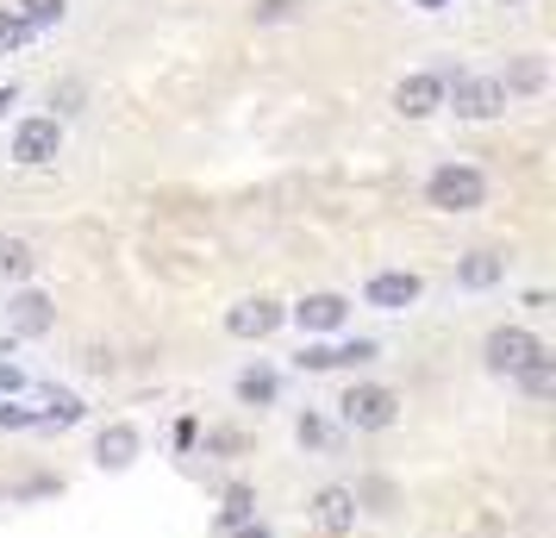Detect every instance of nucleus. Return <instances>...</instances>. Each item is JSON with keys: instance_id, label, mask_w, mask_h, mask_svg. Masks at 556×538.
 <instances>
[{"instance_id": "17", "label": "nucleus", "mask_w": 556, "mask_h": 538, "mask_svg": "<svg viewBox=\"0 0 556 538\" xmlns=\"http://www.w3.org/2000/svg\"><path fill=\"white\" fill-rule=\"evenodd\" d=\"M244 520H256V488L244 483V476H231L226 483V495H219V526H244Z\"/></svg>"}, {"instance_id": "4", "label": "nucleus", "mask_w": 556, "mask_h": 538, "mask_svg": "<svg viewBox=\"0 0 556 538\" xmlns=\"http://www.w3.org/2000/svg\"><path fill=\"white\" fill-rule=\"evenodd\" d=\"M56 151H63V120H56V113L20 120V126H13V145H7V157H13L20 170H45V163H56Z\"/></svg>"}, {"instance_id": "18", "label": "nucleus", "mask_w": 556, "mask_h": 538, "mask_svg": "<svg viewBox=\"0 0 556 538\" xmlns=\"http://www.w3.org/2000/svg\"><path fill=\"white\" fill-rule=\"evenodd\" d=\"M351 495H356V513H394V508H401V488H394V476H363Z\"/></svg>"}, {"instance_id": "22", "label": "nucleus", "mask_w": 556, "mask_h": 538, "mask_svg": "<svg viewBox=\"0 0 556 538\" xmlns=\"http://www.w3.org/2000/svg\"><path fill=\"white\" fill-rule=\"evenodd\" d=\"M501 88L506 95H538V88H544V63H538V57H519V63L501 76Z\"/></svg>"}, {"instance_id": "5", "label": "nucleus", "mask_w": 556, "mask_h": 538, "mask_svg": "<svg viewBox=\"0 0 556 538\" xmlns=\"http://www.w3.org/2000/svg\"><path fill=\"white\" fill-rule=\"evenodd\" d=\"M538 351H551V345L531 333V326H494V333L481 338V363H488L494 376H519Z\"/></svg>"}, {"instance_id": "3", "label": "nucleus", "mask_w": 556, "mask_h": 538, "mask_svg": "<svg viewBox=\"0 0 556 538\" xmlns=\"http://www.w3.org/2000/svg\"><path fill=\"white\" fill-rule=\"evenodd\" d=\"M506 95L501 76H456L451 88H444V107H451L456 120H469V126H481V120H501L506 113Z\"/></svg>"}, {"instance_id": "2", "label": "nucleus", "mask_w": 556, "mask_h": 538, "mask_svg": "<svg viewBox=\"0 0 556 538\" xmlns=\"http://www.w3.org/2000/svg\"><path fill=\"white\" fill-rule=\"evenodd\" d=\"M426 207H438V213H476V207H488V176L476 163H438L426 176Z\"/></svg>"}, {"instance_id": "23", "label": "nucleus", "mask_w": 556, "mask_h": 538, "mask_svg": "<svg viewBox=\"0 0 556 538\" xmlns=\"http://www.w3.org/2000/svg\"><path fill=\"white\" fill-rule=\"evenodd\" d=\"M331 358H338V370H363V363L381 358L376 338H344V345H331Z\"/></svg>"}, {"instance_id": "16", "label": "nucleus", "mask_w": 556, "mask_h": 538, "mask_svg": "<svg viewBox=\"0 0 556 538\" xmlns=\"http://www.w3.org/2000/svg\"><path fill=\"white\" fill-rule=\"evenodd\" d=\"M513 383H519V395H526V401H538V408H544V401H556V358H551V351H538V358H531Z\"/></svg>"}, {"instance_id": "31", "label": "nucleus", "mask_w": 556, "mask_h": 538, "mask_svg": "<svg viewBox=\"0 0 556 538\" xmlns=\"http://www.w3.org/2000/svg\"><path fill=\"white\" fill-rule=\"evenodd\" d=\"M194 438H201V420H176V451H194Z\"/></svg>"}, {"instance_id": "21", "label": "nucleus", "mask_w": 556, "mask_h": 538, "mask_svg": "<svg viewBox=\"0 0 556 538\" xmlns=\"http://www.w3.org/2000/svg\"><path fill=\"white\" fill-rule=\"evenodd\" d=\"M13 13H20L31 32H51V26H63V20H70V0H20Z\"/></svg>"}, {"instance_id": "15", "label": "nucleus", "mask_w": 556, "mask_h": 538, "mask_svg": "<svg viewBox=\"0 0 556 538\" xmlns=\"http://www.w3.org/2000/svg\"><path fill=\"white\" fill-rule=\"evenodd\" d=\"M194 445H201V458H213V463H238L251 451V433H244V426H206Z\"/></svg>"}, {"instance_id": "25", "label": "nucleus", "mask_w": 556, "mask_h": 538, "mask_svg": "<svg viewBox=\"0 0 556 538\" xmlns=\"http://www.w3.org/2000/svg\"><path fill=\"white\" fill-rule=\"evenodd\" d=\"M31 38H38V32H31L13 7H0V51H20V45H31Z\"/></svg>"}, {"instance_id": "19", "label": "nucleus", "mask_w": 556, "mask_h": 538, "mask_svg": "<svg viewBox=\"0 0 556 538\" xmlns=\"http://www.w3.org/2000/svg\"><path fill=\"white\" fill-rule=\"evenodd\" d=\"M276 395H281L276 370H244V376H238V401H244V408H276Z\"/></svg>"}, {"instance_id": "26", "label": "nucleus", "mask_w": 556, "mask_h": 538, "mask_svg": "<svg viewBox=\"0 0 556 538\" xmlns=\"http://www.w3.org/2000/svg\"><path fill=\"white\" fill-rule=\"evenodd\" d=\"M294 438H301V451H326V445H331V426L319 420V413H301V420H294Z\"/></svg>"}, {"instance_id": "24", "label": "nucleus", "mask_w": 556, "mask_h": 538, "mask_svg": "<svg viewBox=\"0 0 556 538\" xmlns=\"http://www.w3.org/2000/svg\"><path fill=\"white\" fill-rule=\"evenodd\" d=\"M294 370H301V376H326V370H338V358H331L326 338H306L301 358H294Z\"/></svg>"}, {"instance_id": "11", "label": "nucleus", "mask_w": 556, "mask_h": 538, "mask_svg": "<svg viewBox=\"0 0 556 538\" xmlns=\"http://www.w3.org/2000/svg\"><path fill=\"white\" fill-rule=\"evenodd\" d=\"M51 326H56V301H51V295L20 288V295L7 301V333H13V338H45Z\"/></svg>"}, {"instance_id": "27", "label": "nucleus", "mask_w": 556, "mask_h": 538, "mask_svg": "<svg viewBox=\"0 0 556 538\" xmlns=\"http://www.w3.org/2000/svg\"><path fill=\"white\" fill-rule=\"evenodd\" d=\"M81 101H88V88H81L76 76H70V82H56V88H51V107H56V120H70V113H81Z\"/></svg>"}, {"instance_id": "20", "label": "nucleus", "mask_w": 556, "mask_h": 538, "mask_svg": "<svg viewBox=\"0 0 556 538\" xmlns=\"http://www.w3.org/2000/svg\"><path fill=\"white\" fill-rule=\"evenodd\" d=\"M31 270H38V251L26 238H0V283H26Z\"/></svg>"}, {"instance_id": "8", "label": "nucleus", "mask_w": 556, "mask_h": 538, "mask_svg": "<svg viewBox=\"0 0 556 538\" xmlns=\"http://www.w3.org/2000/svg\"><path fill=\"white\" fill-rule=\"evenodd\" d=\"M281 326H288V308L269 301V295H251V301H238V308L226 313V333L244 338V345H263V338H276Z\"/></svg>"}, {"instance_id": "7", "label": "nucleus", "mask_w": 556, "mask_h": 538, "mask_svg": "<svg viewBox=\"0 0 556 538\" xmlns=\"http://www.w3.org/2000/svg\"><path fill=\"white\" fill-rule=\"evenodd\" d=\"M426 295V276L419 270H376L369 283H363V308L376 313H406L413 301Z\"/></svg>"}, {"instance_id": "9", "label": "nucleus", "mask_w": 556, "mask_h": 538, "mask_svg": "<svg viewBox=\"0 0 556 538\" xmlns=\"http://www.w3.org/2000/svg\"><path fill=\"white\" fill-rule=\"evenodd\" d=\"M306 513H313V526L326 538H344L356 533V495L344 483H326V488H313V501H306Z\"/></svg>"}, {"instance_id": "10", "label": "nucleus", "mask_w": 556, "mask_h": 538, "mask_svg": "<svg viewBox=\"0 0 556 538\" xmlns=\"http://www.w3.org/2000/svg\"><path fill=\"white\" fill-rule=\"evenodd\" d=\"M444 88H451V76L419 70V76H406L401 88H394V113H401V120H431V113H444Z\"/></svg>"}, {"instance_id": "14", "label": "nucleus", "mask_w": 556, "mask_h": 538, "mask_svg": "<svg viewBox=\"0 0 556 538\" xmlns=\"http://www.w3.org/2000/svg\"><path fill=\"white\" fill-rule=\"evenodd\" d=\"M81 413H88V401H81V395H70V388H45L38 426H45V433H63V426H81Z\"/></svg>"}, {"instance_id": "29", "label": "nucleus", "mask_w": 556, "mask_h": 538, "mask_svg": "<svg viewBox=\"0 0 556 538\" xmlns=\"http://www.w3.org/2000/svg\"><path fill=\"white\" fill-rule=\"evenodd\" d=\"M45 495H63V483H56V476H31V483H20V501H45Z\"/></svg>"}, {"instance_id": "1", "label": "nucleus", "mask_w": 556, "mask_h": 538, "mask_svg": "<svg viewBox=\"0 0 556 538\" xmlns=\"http://www.w3.org/2000/svg\"><path fill=\"white\" fill-rule=\"evenodd\" d=\"M401 395L388 383H351L344 395H338V420L351 426V433H394L401 426Z\"/></svg>"}, {"instance_id": "13", "label": "nucleus", "mask_w": 556, "mask_h": 538, "mask_svg": "<svg viewBox=\"0 0 556 538\" xmlns=\"http://www.w3.org/2000/svg\"><path fill=\"white\" fill-rule=\"evenodd\" d=\"M506 263L513 257L506 251H469V257H456V288H469V295H488V288H501L506 283Z\"/></svg>"}, {"instance_id": "35", "label": "nucleus", "mask_w": 556, "mask_h": 538, "mask_svg": "<svg viewBox=\"0 0 556 538\" xmlns=\"http://www.w3.org/2000/svg\"><path fill=\"white\" fill-rule=\"evenodd\" d=\"M413 7H426V13H444V7H451V0H413Z\"/></svg>"}, {"instance_id": "30", "label": "nucleus", "mask_w": 556, "mask_h": 538, "mask_svg": "<svg viewBox=\"0 0 556 538\" xmlns=\"http://www.w3.org/2000/svg\"><path fill=\"white\" fill-rule=\"evenodd\" d=\"M26 388V370L20 363H0V395H20Z\"/></svg>"}, {"instance_id": "28", "label": "nucleus", "mask_w": 556, "mask_h": 538, "mask_svg": "<svg viewBox=\"0 0 556 538\" xmlns=\"http://www.w3.org/2000/svg\"><path fill=\"white\" fill-rule=\"evenodd\" d=\"M38 426V408H13V401H0V438L7 433H31Z\"/></svg>"}, {"instance_id": "33", "label": "nucleus", "mask_w": 556, "mask_h": 538, "mask_svg": "<svg viewBox=\"0 0 556 538\" xmlns=\"http://www.w3.org/2000/svg\"><path fill=\"white\" fill-rule=\"evenodd\" d=\"M231 538H276L263 520H244V526H231Z\"/></svg>"}, {"instance_id": "12", "label": "nucleus", "mask_w": 556, "mask_h": 538, "mask_svg": "<svg viewBox=\"0 0 556 538\" xmlns=\"http://www.w3.org/2000/svg\"><path fill=\"white\" fill-rule=\"evenodd\" d=\"M138 458H144V433H138L131 420L101 426V438H94V463H101V470H113V476H119V470H131Z\"/></svg>"}, {"instance_id": "34", "label": "nucleus", "mask_w": 556, "mask_h": 538, "mask_svg": "<svg viewBox=\"0 0 556 538\" xmlns=\"http://www.w3.org/2000/svg\"><path fill=\"white\" fill-rule=\"evenodd\" d=\"M20 101V88H13V82H7V88H0V120H7V107Z\"/></svg>"}, {"instance_id": "36", "label": "nucleus", "mask_w": 556, "mask_h": 538, "mask_svg": "<svg viewBox=\"0 0 556 538\" xmlns=\"http://www.w3.org/2000/svg\"><path fill=\"white\" fill-rule=\"evenodd\" d=\"M501 7H519V0H501Z\"/></svg>"}, {"instance_id": "6", "label": "nucleus", "mask_w": 556, "mask_h": 538, "mask_svg": "<svg viewBox=\"0 0 556 538\" xmlns=\"http://www.w3.org/2000/svg\"><path fill=\"white\" fill-rule=\"evenodd\" d=\"M288 320H294L306 338H331V333L351 326V301H344L338 288H313V295H301V301L288 308Z\"/></svg>"}, {"instance_id": "32", "label": "nucleus", "mask_w": 556, "mask_h": 538, "mask_svg": "<svg viewBox=\"0 0 556 538\" xmlns=\"http://www.w3.org/2000/svg\"><path fill=\"white\" fill-rule=\"evenodd\" d=\"M294 13V0H256V20H288Z\"/></svg>"}]
</instances>
